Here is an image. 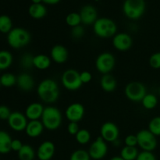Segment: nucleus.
<instances>
[{
    "mask_svg": "<svg viewBox=\"0 0 160 160\" xmlns=\"http://www.w3.org/2000/svg\"><path fill=\"white\" fill-rule=\"evenodd\" d=\"M149 62L150 67L155 70H158L160 69V52L153 53L149 58Z\"/></svg>",
    "mask_w": 160,
    "mask_h": 160,
    "instance_id": "nucleus-36",
    "label": "nucleus"
},
{
    "mask_svg": "<svg viewBox=\"0 0 160 160\" xmlns=\"http://www.w3.org/2000/svg\"><path fill=\"white\" fill-rule=\"evenodd\" d=\"M116 64V59L110 52H102L97 57L95 61V67L99 73L102 74L109 73Z\"/></svg>",
    "mask_w": 160,
    "mask_h": 160,
    "instance_id": "nucleus-9",
    "label": "nucleus"
},
{
    "mask_svg": "<svg viewBox=\"0 0 160 160\" xmlns=\"http://www.w3.org/2000/svg\"><path fill=\"white\" fill-rule=\"evenodd\" d=\"M31 34L28 30L22 28H12L7 34V42L12 48H21L30 43Z\"/></svg>",
    "mask_w": 160,
    "mask_h": 160,
    "instance_id": "nucleus-4",
    "label": "nucleus"
},
{
    "mask_svg": "<svg viewBox=\"0 0 160 160\" xmlns=\"http://www.w3.org/2000/svg\"><path fill=\"white\" fill-rule=\"evenodd\" d=\"M62 86L69 91H77L82 86L80 73L74 69H68L61 77Z\"/></svg>",
    "mask_w": 160,
    "mask_h": 160,
    "instance_id": "nucleus-7",
    "label": "nucleus"
},
{
    "mask_svg": "<svg viewBox=\"0 0 160 160\" xmlns=\"http://www.w3.org/2000/svg\"><path fill=\"white\" fill-rule=\"evenodd\" d=\"M17 78L15 75L11 73H6L0 77L2 86L5 88H11L17 84Z\"/></svg>",
    "mask_w": 160,
    "mask_h": 160,
    "instance_id": "nucleus-30",
    "label": "nucleus"
},
{
    "mask_svg": "<svg viewBox=\"0 0 160 160\" xmlns=\"http://www.w3.org/2000/svg\"><path fill=\"white\" fill-rule=\"evenodd\" d=\"M44 126L41 120H30L25 129L27 135L32 138L39 137L44 131Z\"/></svg>",
    "mask_w": 160,
    "mask_h": 160,
    "instance_id": "nucleus-20",
    "label": "nucleus"
},
{
    "mask_svg": "<svg viewBox=\"0 0 160 160\" xmlns=\"http://www.w3.org/2000/svg\"><path fill=\"white\" fill-rule=\"evenodd\" d=\"M12 55L6 50L0 51V70H4L9 68L12 63Z\"/></svg>",
    "mask_w": 160,
    "mask_h": 160,
    "instance_id": "nucleus-26",
    "label": "nucleus"
},
{
    "mask_svg": "<svg viewBox=\"0 0 160 160\" xmlns=\"http://www.w3.org/2000/svg\"><path fill=\"white\" fill-rule=\"evenodd\" d=\"M17 154L20 160H34L35 157V152L29 145H23Z\"/></svg>",
    "mask_w": 160,
    "mask_h": 160,
    "instance_id": "nucleus-25",
    "label": "nucleus"
},
{
    "mask_svg": "<svg viewBox=\"0 0 160 160\" xmlns=\"http://www.w3.org/2000/svg\"><path fill=\"white\" fill-rule=\"evenodd\" d=\"M145 8V0H125L123 4V12L128 19L136 20L144 15Z\"/></svg>",
    "mask_w": 160,
    "mask_h": 160,
    "instance_id": "nucleus-5",
    "label": "nucleus"
},
{
    "mask_svg": "<svg viewBox=\"0 0 160 160\" xmlns=\"http://www.w3.org/2000/svg\"><path fill=\"white\" fill-rule=\"evenodd\" d=\"M76 141L80 145H86L91 140V134L88 130L80 129L78 134L75 135Z\"/></svg>",
    "mask_w": 160,
    "mask_h": 160,
    "instance_id": "nucleus-31",
    "label": "nucleus"
},
{
    "mask_svg": "<svg viewBox=\"0 0 160 160\" xmlns=\"http://www.w3.org/2000/svg\"><path fill=\"white\" fill-rule=\"evenodd\" d=\"M1 71H2V70H0V74H1ZM0 77H1V76H0Z\"/></svg>",
    "mask_w": 160,
    "mask_h": 160,
    "instance_id": "nucleus-48",
    "label": "nucleus"
},
{
    "mask_svg": "<svg viewBox=\"0 0 160 160\" xmlns=\"http://www.w3.org/2000/svg\"><path fill=\"white\" fill-rule=\"evenodd\" d=\"M100 134L106 142H115L118 140L120 131L117 124L114 123L106 122L102 125Z\"/></svg>",
    "mask_w": 160,
    "mask_h": 160,
    "instance_id": "nucleus-11",
    "label": "nucleus"
},
{
    "mask_svg": "<svg viewBox=\"0 0 160 160\" xmlns=\"http://www.w3.org/2000/svg\"><path fill=\"white\" fill-rule=\"evenodd\" d=\"M33 4H39V3L42 2V0H31Z\"/></svg>",
    "mask_w": 160,
    "mask_h": 160,
    "instance_id": "nucleus-46",
    "label": "nucleus"
},
{
    "mask_svg": "<svg viewBox=\"0 0 160 160\" xmlns=\"http://www.w3.org/2000/svg\"><path fill=\"white\" fill-rule=\"evenodd\" d=\"M88 153L91 159L95 160H100L105 157L108 152V146L106 142L100 136L97 138L93 143L90 145Z\"/></svg>",
    "mask_w": 160,
    "mask_h": 160,
    "instance_id": "nucleus-10",
    "label": "nucleus"
},
{
    "mask_svg": "<svg viewBox=\"0 0 160 160\" xmlns=\"http://www.w3.org/2000/svg\"><path fill=\"white\" fill-rule=\"evenodd\" d=\"M70 160H91V157L88 151L78 149L72 153Z\"/></svg>",
    "mask_w": 160,
    "mask_h": 160,
    "instance_id": "nucleus-34",
    "label": "nucleus"
},
{
    "mask_svg": "<svg viewBox=\"0 0 160 160\" xmlns=\"http://www.w3.org/2000/svg\"><path fill=\"white\" fill-rule=\"evenodd\" d=\"M20 65L25 69H31L34 67V56L30 53H25L20 59Z\"/></svg>",
    "mask_w": 160,
    "mask_h": 160,
    "instance_id": "nucleus-35",
    "label": "nucleus"
},
{
    "mask_svg": "<svg viewBox=\"0 0 160 160\" xmlns=\"http://www.w3.org/2000/svg\"><path fill=\"white\" fill-rule=\"evenodd\" d=\"M11 113H12V112H11L8 106H5V105L0 106V120H8Z\"/></svg>",
    "mask_w": 160,
    "mask_h": 160,
    "instance_id": "nucleus-38",
    "label": "nucleus"
},
{
    "mask_svg": "<svg viewBox=\"0 0 160 160\" xmlns=\"http://www.w3.org/2000/svg\"><path fill=\"white\" fill-rule=\"evenodd\" d=\"M141 102L142 103V106L145 109L150 110V109H153L156 107L158 104V98L153 94L147 93Z\"/></svg>",
    "mask_w": 160,
    "mask_h": 160,
    "instance_id": "nucleus-28",
    "label": "nucleus"
},
{
    "mask_svg": "<svg viewBox=\"0 0 160 160\" xmlns=\"http://www.w3.org/2000/svg\"><path fill=\"white\" fill-rule=\"evenodd\" d=\"M148 130L155 136H160V117H155L150 120Z\"/></svg>",
    "mask_w": 160,
    "mask_h": 160,
    "instance_id": "nucleus-33",
    "label": "nucleus"
},
{
    "mask_svg": "<svg viewBox=\"0 0 160 160\" xmlns=\"http://www.w3.org/2000/svg\"><path fill=\"white\" fill-rule=\"evenodd\" d=\"M124 93L130 101L139 102H142L144 97L146 95L147 90L142 83L138 81H132L126 85Z\"/></svg>",
    "mask_w": 160,
    "mask_h": 160,
    "instance_id": "nucleus-6",
    "label": "nucleus"
},
{
    "mask_svg": "<svg viewBox=\"0 0 160 160\" xmlns=\"http://www.w3.org/2000/svg\"><path fill=\"white\" fill-rule=\"evenodd\" d=\"M17 84L20 90L23 92H29L34 88V80L29 73H22L17 77Z\"/></svg>",
    "mask_w": 160,
    "mask_h": 160,
    "instance_id": "nucleus-19",
    "label": "nucleus"
},
{
    "mask_svg": "<svg viewBox=\"0 0 160 160\" xmlns=\"http://www.w3.org/2000/svg\"><path fill=\"white\" fill-rule=\"evenodd\" d=\"M38 160H39V159H38Z\"/></svg>",
    "mask_w": 160,
    "mask_h": 160,
    "instance_id": "nucleus-50",
    "label": "nucleus"
},
{
    "mask_svg": "<svg viewBox=\"0 0 160 160\" xmlns=\"http://www.w3.org/2000/svg\"><path fill=\"white\" fill-rule=\"evenodd\" d=\"M80 131L79 125L78 123L76 122H70V123L67 126V131L70 135H76L78 131Z\"/></svg>",
    "mask_w": 160,
    "mask_h": 160,
    "instance_id": "nucleus-41",
    "label": "nucleus"
},
{
    "mask_svg": "<svg viewBox=\"0 0 160 160\" xmlns=\"http://www.w3.org/2000/svg\"><path fill=\"white\" fill-rule=\"evenodd\" d=\"M136 160H156V158L152 152L142 151V152H139Z\"/></svg>",
    "mask_w": 160,
    "mask_h": 160,
    "instance_id": "nucleus-39",
    "label": "nucleus"
},
{
    "mask_svg": "<svg viewBox=\"0 0 160 160\" xmlns=\"http://www.w3.org/2000/svg\"><path fill=\"white\" fill-rule=\"evenodd\" d=\"M84 107L82 104L78 102L72 103L66 109L65 115L70 122L78 123L84 117Z\"/></svg>",
    "mask_w": 160,
    "mask_h": 160,
    "instance_id": "nucleus-14",
    "label": "nucleus"
},
{
    "mask_svg": "<svg viewBox=\"0 0 160 160\" xmlns=\"http://www.w3.org/2000/svg\"><path fill=\"white\" fill-rule=\"evenodd\" d=\"M125 145L130 147H136L138 145L137 136L134 134H129L125 138Z\"/></svg>",
    "mask_w": 160,
    "mask_h": 160,
    "instance_id": "nucleus-40",
    "label": "nucleus"
},
{
    "mask_svg": "<svg viewBox=\"0 0 160 160\" xmlns=\"http://www.w3.org/2000/svg\"><path fill=\"white\" fill-rule=\"evenodd\" d=\"M51 59L58 64L65 63L69 58V52L65 46L62 45H56L52 48Z\"/></svg>",
    "mask_w": 160,
    "mask_h": 160,
    "instance_id": "nucleus-17",
    "label": "nucleus"
},
{
    "mask_svg": "<svg viewBox=\"0 0 160 160\" xmlns=\"http://www.w3.org/2000/svg\"><path fill=\"white\" fill-rule=\"evenodd\" d=\"M7 121L9 128L17 132L25 131L28 123V118L25 114H23L18 111L12 112Z\"/></svg>",
    "mask_w": 160,
    "mask_h": 160,
    "instance_id": "nucleus-12",
    "label": "nucleus"
},
{
    "mask_svg": "<svg viewBox=\"0 0 160 160\" xmlns=\"http://www.w3.org/2000/svg\"><path fill=\"white\" fill-rule=\"evenodd\" d=\"M66 23L68 26L71 28L81 25V18L80 13L78 12H70L66 17Z\"/></svg>",
    "mask_w": 160,
    "mask_h": 160,
    "instance_id": "nucleus-32",
    "label": "nucleus"
},
{
    "mask_svg": "<svg viewBox=\"0 0 160 160\" xmlns=\"http://www.w3.org/2000/svg\"><path fill=\"white\" fill-rule=\"evenodd\" d=\"M110 160H124L121 156H114V157L111 158Z\"/></svg>",
    "mask_w": 160,
    "mask_h": 160,
    "instance_id": "nucleus-45",
    "label": "nucleus"
},
{
    "mask_svg": "<svg viewBox=\"0 0 160 160\" xmlns=\"http://www.w3.org/2000/svg\"><path fill=\"white\" fill-rule=\"evenodd\" d=\"M44 128L49 131L57 130L62 124V117L60 110L54 106H48L44 109L41 118Z\"/></svg>",
    "mask_w": 160,
    "mask_h": 160,
    "instance_id": "nucleus-2",
    "label": "nucleus"
},
{
    "mask_svg": "<svg viewBox=\"0 0 160 160\" xmlns=\"http://www.w3.org/2000/svg\"><path fill=\"white\" fill-rule=\"evenodd\" d=\"M51 58L45 54H38L34 56V67L38 70H47L51 65Z\"/></svg>",
    "mask_w": 160,
    "mask_h": 160,
    "instance_id": "nucleus-24",
    "label": "nucleus"
},
{
    "mask_svg": "<svg viewBox=\"0 0 160 160\" xmlns=\"http://www.w3.org/2000/svg\"><path fill=\"white\" fill-rule=\"evenodd\" d=\"M12 139L7 132L0 131V154H7L11 150Z\"/></svg>",
    "mask_w": 160,
    "mask_h": 160,
    "instance_id": "nucleus-23",
    "label": "nucleus"
},
{
    "mask_svg": "<svg viewBox=\"0 0 160 160\" xmlns=\"http://www.w3.org/2000/svg\"><path fill=\"white\" fill-rule=\"evenodd\" d=\"M61 0H42V2L48 5H56L59 3Z\"/></svg>",
    "mask_w": 160,
    "mask_h": 160,
    "instance_id": "nucleus-44",
    "label": "nucleus"
},
{
    "mask_svg": "<svg viewBox=\"0 0 160 160\" xmlns=\"http://www.w3.org/2000/svg\"><path fill=\"white\" fill-rule=\"evenodd\" d=\"M80 78L82 84H88L90 82L92 79V75L88 71H83L80 73Z\"/></svg>",
    "mask_w": 160,
    "mask_h": 160,
    "instance_id": "nucleus-42",
    "label": "nucleus"
},
{
    "mask_svg": "<svg viewBox=\"0 0 160 160\" xmlns=\"http://www.w3.org/2000/svg\"><path fill=\"white\" fill-rule=\"evenodd\" d=\"M100 85H101L102 90L105 92H112L117 88V80L110 73L103 74L101 80H100Z\"/></svg>",
    "mask_w": 160,
    "mask_h": 160,
    "instance_id": "nucleus-21",
    "label": "nucleus"
},
{
    "mask_svg": "<svg viewBox=\"0 0 160 160\" xmlns=\"http://www.w3.org/2000/svg\"><path fill=\"white\" fill-rule=\"evenodd\" d=\"M37 93L42 102L52 104L56 102L59 98V85L56 81L47 78L39 83L37 88Z\"/></svg>",
    "mask_w": 160,
    "mask_h": 160,
    "instance_id": "nucleus-1",
    "label": "nucleus"
},
{
    "mask_svg": "<svg viewBox=\"0 0 160 160\" xmlns=\"http://www.w3.org/2000/svg\"><path fill=\"white\" fill-rule=\"evenodd\" d=\"M23 145L22 144L21 141L18 140V139H14V140L12 141V143H11V150L18 152L21 149Z\"/></svg>",
    "mask_w": 160,
    "mask_h": 160,
    "instance_id": "nucleus-43",
    "label": "nucleus"
},
{
    "mask_svg": "<svg viewBox=\"0 0 160 160\" xmlns=\"http://www.w3.org/2000/svg\"><path fill=\"white\" fill-rule=\"evenodd\" d=\"M12 29V21L7 15L0 16V32L2 34H9Z\"/></svg>",
    "mask_w": 160,
    "mask_h": 160,
    "instance_id": "nucleus-29",
    "label": "nucleus"
},
{
    "mask_svg": "<svg viewBox=\"0 0 160 160\" xmlns=\"http://www.w3.org/2000/svg\"><path fill=\"white\" fill-rule=\"evenodd\" d=\"M139 152L136 147L125 146L120 152V156L124 160H136Z\"/></svg>",
    "mask_w": 160,
    "mask_h": 160,
    "instance_id": "nucleus-27",
    "label": "nucleus"
},
{
    "mask_svg": "<svg viewBox=\"0 0 160 160\" xmlns=\"http://www.w3.org/2000/svg\"><path fill=\"white\" fill-rule=\"evenodd\" d=\"M132 45V38L127 33H118L112 38V45L120 52L128 51L131 48Z\"/></svg>",
    "mask_w": 160,
    "mask_h": 160,
    "instance_id": "nucleus-13",
    "label": "nucleus"
},
{
    "mask_svg": "<svg viewBox=\"0 0 160 160\" xmlns=\"http://www.w3.org/2000/svg\"><path fill=\"white\" fill-rule=\"evenodd\" d=\"M81 23L85 25H93L98 20V12L95 6L92 5H85L80 11Z\"/></svg>",
    "mask_w": 160,
    "mask_h": 160,
    "instance_id": "nucleus-15",
    "label": "nucleus"
},
{
    "mask_svg": "<svg viewBox=\"0 0 160 160\" xmlns=\"http://www.w3.org/2000/svg\"><path fill=\"white\" fill-rule=\"evenodd\" d=\"M1 86H2V84H1V82H0V87H1Z\"/></svg>",
    "mask_w": 160,
    "mask_h": 160,
    "instance_id": "nucleus-49",
    "label": "nucleus"
},
{
    "mask_svg": "<svg viewBox=\"0 0 160 160\" xmlns=\"http://www.w3.org/2000/svg\"><path fill=\"white\" fill-rule=\"evenodd\" d=\"M93 30L95 35L101 38H113L117 34V23L111 19L107 17L98 18L93 24Z\"/></svg>",
    "mask_w": 160,
    "mask_h": 160,
    "instance_id": "nucleus-3",
    "label": "nucleus"
},
{
    "mask_svg": "<svg viewBox=\"0 0 160 160\" xmlns=\"http://www.w3.org/2000/svg\"><path fill=\"white\" fill-rule=\"evenodd\" d=\"M45 107L42 103L33 102L28 105L25 110V116L29 120H38L42 118Z\"/></svg>",
    "mask_w": 160,
    "mask_h": 160,
    "instance_id": "nucleus-18",
    "label": "nucleus"
},
{
    "mask_svg": "<svg viewBox=\"0 0 160 160\" xmlns=\"http://www.w3.org/2000/svg\"><path fill=\"white\" fill-rule=\"evenodd\" d=\"M138 145L143 151L152 152L157 147V139L148 130H141L137 134Z\"/></svg>",
    "mask_w": 160,
    "mask_h": 160,
    "instance_id": "nucleus-8",
    "label": "nucleus"
},
{
    "mask_svg": "<svg viewBox=\"0 0 160 160\" xmlns=\"http://www.w3.org/2000/svg\"><path fill=\"white\" fill-rule=\"evenodd\" d=\"M28 13L35 20H40L44 18L47 14V9L42 3L39 4H31L28 8Z\"/></svg>",
    "mask_w": 160,
    "mask_h": 160,
    "instance_id": "nucleus-22",
    "label": "nucleus"
},
{
    "mask_svg": "<svg viewBox=\"0 0 160 160\" xmlns=\"http://www.w3.org/2000/svg\"><path fill=\"white\" fill-rule=\"evenodd\" d=\"M159 95H160V88H159Z\"/></svg>",
    "mask_w": 160,
    "mask_h": 160,
    "instance_id": "nucleus-47",
    "label": "nucleus"
},
{
    "mask_svg": "<svg viewBox=\"0 0 160 160\" xmlns=\"http://www.w3.org/2000/svg\"><path fill=\"white\" fill-rule=\"evenodd\" d=\"M56 147L53 142L45 141L39 145L37 151V156L39 160H50L54 156Z\"/></svg>",
    "mask_w": 160,
    "mask_h": 160,
    "instance_id": "nucleus-16",
    "label": "nucleus"
},
{
    "mask_svg": "<svg viewBox=\"0 0 160 160\" xmlns=\"http://www.w3.org/2000/svg\"><path fill=\"white\" fill-rule=\"evenodd\" d=\"M84 35V29L82 26L78 25V26L72 28L71 30V36L74 39H81Z\"/></svg>",
    "mask_w": 160,
    "mask_h": 160,
    "instance_id": "nucleus-37",
    "label": "nucleus"
}]
</instances>
